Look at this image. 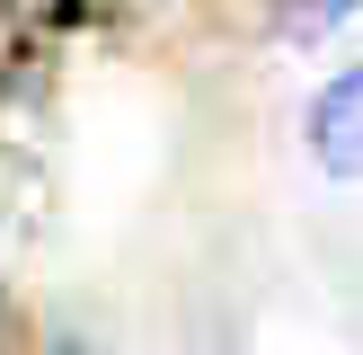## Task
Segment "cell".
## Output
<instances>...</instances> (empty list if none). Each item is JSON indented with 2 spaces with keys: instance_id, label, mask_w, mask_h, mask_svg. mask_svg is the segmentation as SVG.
<instances>
[{
  "instance_id": "obj_2",
  "label": "cell",
  "mask_w": 363,
  "mask_h": 355,
  "mask_svg": "<svg viewBox=\"0 0 363 355\" xmlns=\"http://www.w3.org/2000/svg\"><path fill=\"white\" fill-rule=\"evenodd\" d=\"M346 9H354V0H293V9H284V36H319V27H337Z\"/></svg>"
},
{
  "instance_id": "obj_1",
  "label": "cell",
  "mask_w": 363,
  "mask_h": 355,
  "mask_svg": "<svg viewBox=\"0 0 363 355\" xmlns=\"http://www.w3.org/2000/svg\"><path fill=\"white\" fill-rule=\"evenodd\" d=\"M311 151H319V169L363 178V71H346L337 89H319V106H311Z\"/></svg>"
}]
</instances>
